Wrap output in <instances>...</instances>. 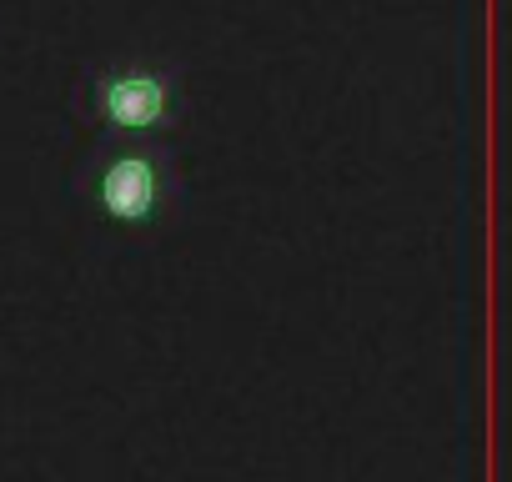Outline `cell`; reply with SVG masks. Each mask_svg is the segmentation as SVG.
Here are the masks:
<instances>
[{
  "label": "cell",
  "instance_id": "6da1fadb",
  "mask_svg": "<svg viewBox=\"0 0 512 482\" xmlns=\"http://www.w3.org/2000/svg\"><path fill=\"white\" fill-rule=\"evenodd\" d=\"M71 116L106 141H156L186 116V66L171 56L91 61L76 81Z\"/></svg>",
  "mask_w": 512,
  "mask_h": 482
},
{
  "label": "cell",
  "instance_id": "7a4b0ae2",
  "mask_svg": "<svg viewBox=\"0 0 512 482\" xmlns=\"http://www.w3.org/2000/svg\"><path fill=\"white\" fill-rule=\"evenodd\" d=\"M76 196L111 236L156 231L181 201V166L161 141H96L76 166Z\"/></svg>",
  "mask_w": 512,
  "mask_h": 482
}]
</instances>
